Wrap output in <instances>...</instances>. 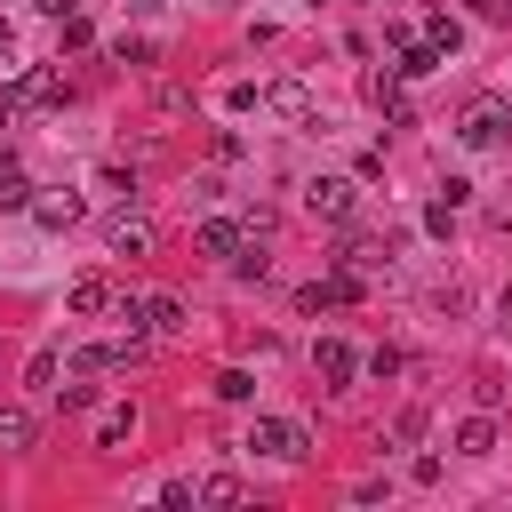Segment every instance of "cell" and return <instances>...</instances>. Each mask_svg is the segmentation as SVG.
Returning <instances> with one entry per match:
<instances>
[{
    "mask_svg": "<svg viewBox=\"0 0 512 512\" xmlns=\"http://www.w3.org/2000/svg\"><path fill=\"white\" fill-rule=\"evenodd\" d=\"M136 360V336L128 344H80L72 352V376H112V368H128Z\"/></svg>",
    "mask_w": 512,
    "mask_h": 512,
    "instance_id": "8",
    "label": "cell"
},
{
    "mask_svg": "<svg viewBox=\"0 0 512 512\" xmlns=\"http://www.w3.org/2000/svg\"><path fill=\"white\" fill-rule=\"evenodd\" d=\"M504 320H512V280H504Z\"/></svg>",
    "mask_w": 512,
    "mask_h": 512,
    "instance_id": "24",
    "label": "cell"
},
{
    "mask_svg": "<svg viewBox=\"0 0 512 512\" xmlns=\"http://www.w3.org/2000/svg\"><path fill=\"white\" fill-rule=\"evenodd\" d=\"M240 240H264V232H248V224H232V216H208V224L192 232L200 256H240Z\"/></svg>",
    "mask_w": 512,
    "mask_h": 512,
    "instance_id": "7",
    "label": "cell"
},
{
    "mask_svg": "<svg viewBox=\"0 0 512 512\" xmlns=\"http://www.w3.org/2000/svg\"><path fill=\"white\" fill-rule=\"evenodd\" d=\"M352 296H360V280H352V272H320V280L304 288V312H320V304H352Z\"/></svg>",
    "mask_w": 512,
    "mask_h": 512,
    "instance_id": "12",
    "label": "cell"
},
{
    "mask_svg": "<svg viewBox=\"0 0 512 512\" xmlns=\"http://www.w3.org/2000/svg\"><path fill=\"white\" fill-rule=\"evenodd\" d=\"M240 448H248V456H264V464H304V456H312V432H304L296 416H256Z\"/></svg>",
    "mask_w": 512,
    "mask_h": 512,
    "instance_id": "2",
    "label": "cell"
},
{
    "mask_svg": "<svg viewBox=\"0 0 512 512\" xmlns=\"http://www.w3.org/2000/svg\"><path fill=\"white\" fill-rule=\"evenodd\" d=\"M392 72H400V80H424V72H440V48L408 32V40H400V64H392Z\"/></svg>",
    "mask_w": 512,
    "mask_h": 512,
    "instance_id": "14",
    "label": "cell"
},
{
    "mask_svg": "<svg viewBox=\"0 0 512 512\" xmlns=\"http://www.w3.org/2000/svg\"><path fill=\"white\" fill-rule=\"evenodd\" d=\"M16 88H24V104H64V80H56L48 64H32V72H24Z\"/></svg>",
    "mask_w": 512,
    "mask_h": 512,
    "instance_id": "16",
    "label": "cell"
},
{
    "mask_svg": "<svg viewBox=\"0 0 512 512\" xmlns=\"http://www.w3.org/2000/svg\"><path fill=\"white\" fill-rule=\"evenodd\" d=\"M0 64H16V24L0 16Z\"/></svg>",
    "mask_w": 512,
    "mask_h": 512,
    "instance_id": "23",
    "label": "cell"
},
{
    "mask_svg": "<svg viewBox=\"0 0 512 512\" xmlns=\"http://www.w3.org/2000/svg\"><path fill=\"white\" fill-rule=\"evenodd\" d=\"M456 136H464L472 152H488V144H504V104H496V96H480V104H464V120H456Z\"/></svg>",
    "mask_w": 512,
    "mask_h": 512,
    "instance_id": "4",
    "label": "cell"
},
{
    "mask_svg": "<svg viewBox=\"0 0 512 512\" xmlns=\"http://www.w3.org/2000/svg\"><path fill=\"white\" fill-rule=\"evenodd\" d=\"M248 392H256L248 368H224V376H216V400H248Z\"/></svg>",
    "mask_w": 512,
    "mask_h": 512,
    "instance_id": "21",
    "label": "cell"
},
{
    "mask_svg": "<svg viewBox=\"0 0 512 512\" xmlns=\"http://www.w3.org/2000/svg\"><path fill=\"white\" fill-rule=\"evenodd\" d=\"M0 208H32V184H24L16 160H0Z\"/></svg>",
    "mask_w": 512,
    "mask_h": 512,
    "instance_id": "20",
    "label": "cell"
},
{
    "mask_svg": "<svg viewBox=\"0 0 512 512\" xmlns=\"http://www.w3.org/2000/svg\"><path fill=\"white\" fill-rule=\"evenodd\" d=\"M200 488V504H240L248 488H240V472H208V480H192Z\"/></svg>",
    "mask_w": 512,
    "mask_h": 512,
    "instance_id": "18",
    "label": "cell"
},
{
    "mask_svg": "<svg viewBox=\"0 0 512 512\" xmlns=\"http://www.w3.org/2000/svg\"><path fill=\"white\" fill-rule=\"evenodd\" d=\"M32 216H40L48 232H64V224H80V192H32Z\"/></svg>",
    "mask_w": 512,
    "mask_h": 512,
    "instance_id": "11",
    "label": "cell"
},
{
    "mask_svg": "<svg viewBox=\"0 0 512 512\" xmlns=\"http://www.w3.org/2000/svg\"><path fill=\"white\" fill-rule=\"evenodd\" d=\"M112 56H120V64H152V40H128V32H120V40H112Z\"/></svg>",
    "mask_w": 512,
    "mask_h": 512,
    "instance_id": "22",
    "label": "cell"
},
{
    "mask_svg": "<svg viewBox=\"0 0 512 512\" xmlns=\"http://www.w3.org/2000/svg\"><path fill=\"white\" fill-rule=\"evenodd\" d=\"M488 448H496V424L488 416H464L456 424V456H488Z\"/></svg>",
    "mask_w": 512,
    "mask_h": 512,
    "instance_id": "17",
    "label": "cell"
},
{
    "mask_svg": "<svg viewBox=\"0 0 512 512\" xmlns=\"http://www.w3.org/2000/svg\"><path fill=\"white\" fill-rule=\"evenodd\" d=\"M64 304H72V312H104V304H112V280H104V272H80V280L64 288Z\"/></svg>",
    "mask_w": 512,
    "mask_h": 512,
    "instance_id": "15",
    "label": "cell"
},
{
    "mask_svg": "<svg viewBox=\"0 0 512 512\" xmlns=\"http://www.w3.org/2000/svg\"><path fill=\"white\" fill-rule=\"evenodd\" d=\"M304 208H312L320 224H352V216H360V184H352V176H312V184H304Z\"/></svg>",
    "mask_w": 512,
    "mask_h": 512,
    "instance_id": "3",
    "label": "cell"
},
{
    "mask_svg": "<svg viewBox=\"0 0 512 512\" xmlns=\"http://www.w3.org/2000/svg\"><path fill=\"white\" fill-rule=\"evenodd\" d=\"M352 368H360V352H352L344 336H320V344H312V376H320L328 392H344V384H352Z\"/></svg>",
    "mask_w": 512,
    "mask_h": 512,
    "instance_id": "5",
    "label": "cell"
},
{
    "mask_svg": "<svg viewBox=\"0 0 512 512\" xmlns=\"http://www.w3.org/2000/svg\"><path fill=\"white\" fill-rule=\"evenodd\" d=\"M120 320H128V336H176L192 312H184V296H168V288H128V296H120Z\"/></svg>",
    "mask_w": 512,
    "mask_h": 512,
    "instance_id": "1",
    "label": "cell"
},
{
    "mask_svg": "<svg viewBox=\"0 0 512 512\" xmlns=\"http://www.w3.org/2000/svg\"><path fill=\"white\" fill-rule=\"evenodd\" d=\"M40 440V424H32V408H0V456H24Z\"/></svg>",
    "mask_w": 512,
    "mask_h": 512,
    "instance_id": "13",
    "label": "cell"
},
{
    "mask_svg": "<svg viewBox=\"0 0 512 512\" xmlns=\"http://www.w3.org/2000/svg\"><path fill=\"white\" fill-rule=\"evenodd\" d=\"M128 440H136V408H128V400H112V408H96V448H104V456H120Z\"/></svg>",
    "mask_w": 512,
    "mask_h": 512,
    "instance_id": "9",
    "label": "cell"
},
{
    "mask_svg": "<svg viewBox=\"0 0 512 512\" xmlns=\"http://www.w3.org/2000/svg\"><path fill=\"white\" fill-rule=\"evenodd\" d=\"M424 40H432L440 56H456V48H464V24H456V16H424Z\"/></svg>",
    "mask_w": 512,
    "mask_h": 512,
    "instance_id": "19",
    "label": "cell"
},
{
    "mask_svg": "<svg viewBox=\"0 0 512 512\" xmlns=\"http://www.w3.org/2000/svg\"><path fill=\"white\" fill-rule=\"evenodd\" d=\"M104 248H112V256H144V248H152V224H144L136 208H120V216H104Z\"/></svg>",
    "mask_w": 512,
    "mask_h": 512,
    "instance_id": "6",
    "label": "cell"
},
{
    "mask_svg": "<svg viewBox=\"0 0 512 512\" xmlns=\"http://www.w3.org/2000/svg\"><path fill=\"white\" fill-rule=\"evenodd\" d=\"M264 112H280V120H312V88H304V80H272V88H264Z\"/></svg>",
    "mask_w": 512,
    "mask_h": 512,
    "instance_id": "10",
    "label": "cell"
}]
</instances>
